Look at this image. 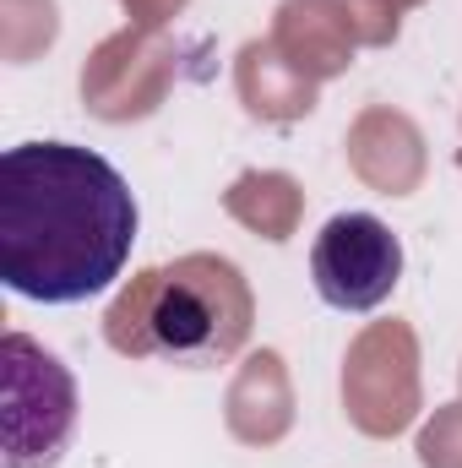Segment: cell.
Here are the masks:
<instances>
[{
  "instance_id": "cell-2",
  "label": "cell",
  "mask_w": 462,
  "mask_h": 468,
  "mask_svg": "<svg viewBox=\"0 0 462 468\" xmlns=\"http://www.w3.org/2000/svg\"><path fill=\"white\" fill-rule=\"evenodd\" d=\"M250 333L245 278L218 256H185L142 272L110 311V344L120 354L169 365H218Z\"/></svg>"
},
{
  "instance_id": "cell-4",
  "label": "cell",
  "mask_w": 462,
  "mask_h": 468,
  "mask_svg": "<svg viewBox=\"0 0 462 468\" xmlns=\"http://www.w3.org/2000/svg\"><path fill=\"white\" fill-rule=\"evenodd\" d=\"M310 283L332 311L364 316V311H375L397 294L403 239L375 213H338V218L321 224L316 245H310Z\"/></svg>"
},
{
  "instance_id": "cell-3",
  "label": "cell",
  "mask_w": 462,
  "mask_h": 468,
  "mask_svg": "<svg viewBox=\"0 0 462 468\" xmlns=\"http://www.w3.org/2000/svg\"><path fill=\"white\" fill-rule=\"evenodd\" d=\"M5 468H49L77 431V381L33 338L5 333Z\"/></svg>"
},
{
  "instance_id": "cell-1",
  "label": "cell",
  "mask_w": 462,
  "mask_h": 468,
  "mask_svg": "<svg viewBox=\"0 0 462 468\" xmlns=\"http://www.w3.org/2000/svg\"><path fill=\"white\" fill-rule=\"evenodd\" d=\"M136 197L115 164L77 142H16L0 158V278L38 305H82L125 272Z\"/></svg>"
}]
</instances>
